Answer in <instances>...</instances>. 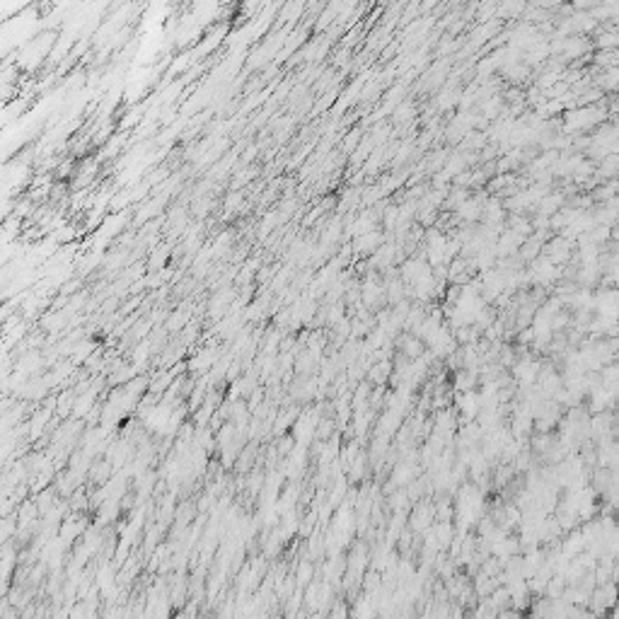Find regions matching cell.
Returning a JSON list of instances; mask_svg holds the SVG:
<instances>
[{"instance_id": "1", "label": "cell", "mask_w": 619, "mask_h": 619, "mask_svg": "<svg viewBox=\"0 0 619 619\" xmlns=\"http://www.w3.org/2000/svg\"><path fill=\"white\" fill-rule=\"evenodd\" d=\"M603 121V112L595 109V107H583V109H576V112H569V116H566V126L578 131V128H588L593 126V124Z\"/></svg>"}, {"instance_id": "2", "label": "cell", "mask_w": 619, "mask_h": 619, "mask_svg": "<svg viewBox=\"0 0 619 619\" xmlns=\"http://www.w3.org/2000/svg\"><path fill=\"white\" fill-rule=\"evenodd\" d=\"M615 39H617L615 32L603 34V37H600V47H603V49H615Z\"/></svg>"}]
</instances>
